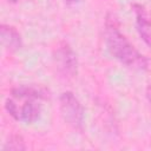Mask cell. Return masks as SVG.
<instances>
[{"instance_id":"6da1fadb","label":"cell","mask_w":151,"mask_h":151,"mask_svg":"<svg viewBox=\"0 0 151 151\" xmlns=\"http://www.w3.org/2000/svg\"><path fill=\"white\" fill-rule=\"evenodd\" d=\"M105 42L109 53L119 63L133 70H146L149 60L120 32L118 21L112 13L105 19Z\"/></svg>"},{"instance_id":"7a4b0ae2","label":"cell","mask_w":151,"mask_h":151,"mask_svg":"<svg viewBox=\"0 0 151 151\" xmlns=\"http://www.w3.org/2000/svg\"><path fill=\"white\" fill-rule=\"evenodd\" d=\"M59 103H60V113L64 122L67 123L72 129L83 131L85 110L81 103L79 101V99L74 96V93L71 91L63 92L59 97Z\"/></svg>"},{"instance_id":"3957f363","label":"cell","mask_w":151,"mask_h":151,"mask_svg":"<svg viewBox=\"0 0 151 151\" xmlns=\"http://www.w3.org/2000/svg\"><path fill=\"white\" fill-rule=\"evenodd\" d=\"M53 60L58 72L66 78H74L78 73V59L76 52L67 42H61L53 52Z\"/></svg>"},{"instance_id":"277c9868","label":"cell","mask_w":151,"mask_h":151,"mask_svg":"<svg viewBox=\"0 0 151 151\" xmlns=\"http://www.w3.org/2000/svg\"><path fill=\"white\" fill-rule=\"evenodd\" d=\"M134 15H136V28L140 37V39L151 47V21L146 14V11L144 6L140 4H133L132 5Z\"/></svg>"},{"instance_id":"5b68a950","label":"cell","mask_w":151,"mask_h":151,"mask_svg":"<svg viewBox=\"0 0 151 151\" xmlns=\"http://www.w3.org/2000/svg\"><path fill=\"white\" fill-rule=\"evenodd\" d=\"M11 94L15 99H37L47 100L50 98V92L39 85H19L13 87Z\"/></svg>"},{"instance_id":"8992f818","label":"cell","mask_w":151,"mask_h":151,"mask_svg":"<svg viewBox=\"0 0 151 151\" xmlns=\"http://www.w3.org/2000/svg\"><path fill=\"white\" fill-rule=\"evenodd\" d=\"M0 41L5 50L8 52H17L22 46V39L15 27L6 24L0 26Z\"/></svg>"},{"instance_id":"52a82bcc","label":"cell","mask_w":151,"mask_h":151,"mask_svg":"<svg viewBox=\"0 0 151 151\" xmlns=\"http://www.w3.org/2000/svg\"><path fill=\"white\" fill-rule=\"evenodd\" d=\"M40 113H41V106L39 104V100L25 99L24 105L19 107L18 122H22L26 124L34 123L40 117Z\"/></svg>"},{"instance_id":"ba28073f","label":"cell","mask_w":151,"mask_h":151,"mask_svg":"<svg viewBox=\"0 0 151 151\" xmlns=\"http://www.w3.org/2000/svg\"><path fill=\"white\" fill-rule=\"evenodd\" d=\"M26 150V145L24 138L19 134H12L5 142L1 147V151H24Z\"/></svg>"},{"instance_id":"9c48e42d","label":"cell","mask_w":151,"mask_h":151,"mask_svg":"<svg viewBox=\"0 0 151 151\" xmlns=\"http://www.w3.org/2000/svg\"><path fill=\"white\" fill-rule=\"evenodd\" d=\"M5 110L7 111V113L13 117L15 120H18V116H19V106L15 103V100L13 98H7L5 101Z\"/></svg>"},{"instance_id":"30bf717a","label":"cell","mask_w":151,"mask_h":151,"mask_svg":"<svg viewBox=\"0 0 151 151\" xmlns=\"http://www.w3.org/2000/svg\"><path fill=\"white\" fill-rule=\"evenodd\" d=\"M80 0H66V4L67 5H74V4H77V2H79Z\"/></svg>"},{"instance_id":"8fae6325","label":"cell","mask_w":151,"mask_h":151,"mask_svg":"<svg viewBox=\"0 0 151 151\" xmlns=\"http://www.w3.org/2000/svg\"><path fill=\"white\" fill-rule=\"evenodd\" d=\"M147 98H149V100H150V103H151V84H150L149 87H147Z\"/></svg>"},{"instance_id":"7c38bea8","label":"cell","mask_w":151,"mask_h":151,"mask_svg":"<svg viewBox=\"0 0 151 151\" xmlns=\"http://www.w3.org/2000/svg\"><path fill=\"white\" fill-rule=\"evenodd\" d=\"M8 2H11V4H17V2H19L20 0H7Z\"/></svg>"}]
</instances>
